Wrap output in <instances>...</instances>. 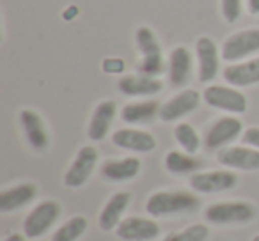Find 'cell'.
Returning a JSON list of instances; mask_svg holds the SVG:
<instances>
[{
    "label": "cell",
    "mask_w": 259,
    "mask_h": 241,
    "mask_svg": "<svg viewBox=\"0 0 259 241\" xmlns=\"http://www.w3.org/2000/svg\"><path fill=\"white\" fill-rule=\"evenodd\" d=\"M112 144L132 153H151L156 149V138L149 131L139 128H119L112 133Z\"/></svg>",
    "instance_id": "5bb4252c"
},
{
    "label": "cell",
    "mask_w": 259,
    "mask_h": 241,
    "mask_svg": "<svg viewBox=\"0 0 259 241\" xmlns=\"http://www.w3.org/2000/svg\"><path fill=\"white\" fill-rule=\"evenodd\" d=\"M132 204V194L128 191H115L105 202L103 209L98 215V225L103 232H112L117 229L119 223L124 220L126 209Z\"/></svg>",
    "instance_id": "9a60e30c"
},
{
    "label": "cell",
    "mask_w": 259,
    "mask_h": 241,
    "mask_svg": "<svg viewBox=\"0 0 259 241\" xmlns=\"http://www.w3.org/2000/svg\"><path fill=\"white\" fill-rule=\"evenodd\" d=\"M250 241H259V234H255V236L254 237H252V239Z\"/></svg>",
    "instance_id": "d6a6232c"
},
{
    "label": "cell",
    "mask_w": 259,
    "mask_h": 241,
    "mask_svg": "<svg viewBox=\"0 0 259 241\" xmlns=\"http://www.w3.org/2000/svg\"><path fill=\"white\" fill-rule=\"evenodd\" d=\"M243 131V123L236 115H224L209 124L204 137V144L209 151H220V149L233 144L238 137H241Z\"/></svg>",
    "instance_id": "ba28073f"
},
{
    "label": "cell",
    "mask_w": 259,
    "mask_h": 241,
    "mask_svg": "<svg viewBox=\"0 0 259 241\" xmlns=\"http://www.w3.org/2000/svg\"><path fill=\"white\" fill-rule=\"evenodd\" d=\"M217 162L229 170L252 172L259 170V151L248 146H227L217 151Z\"/></svg>",
    "instance_id": "7c38bea8"
},
{
    "label": "cell",
    "mask_w": 259,
    "mask_h": 241,
    "mask_svg": "<svg viewBox=\"0 0 259 241\" xmlns=\"http://www.w3.org/2000/svg\"><path fill=\"white\" fill-rule=\"evenodd\" d=\"M122 241H153L160 236V225L153 218L144 216H126L115 229Z\"/></svg>",
    "instance_id": "4fadbf2b"
},
{
    "label": "cell",
    "mask_w": 259,
    "mask_h": 241,
    "mask_svg": "<svg viewBox=\"0 0 259 241\" xmlns=\"http://www.w3.org/2000/svg\"><path fill=\"white\" fill-rule=\"evenodd\" d=\"M142 162L137 156H126V158L107 160L101 165V176L110 183H124L132 181L141 174Z\"/></svg>",
    "instance_id": "ffe728a7"
},
{
    "label": "cell",
    "mask_w": 259,
    "mask_h": 241,
    "mask_svg": "<svg viewBox=\"0 0 259 241\" xmlns=\"http://www.w3.org/2000/svg\"><path fill=\"white\" fill-rule=\"evenodd\" d=\"M61 216V204L57 201H43L30 209V213L23 220V234L29 239H41Z\"/></svg>",
    "instance_id": "8992f818"
},
{
    "label": "cell",
    "mask_w": 259,
    "mask_h": 241,
    "mask_svg": "<svg viewBox=\"0 0 259 241\" xmlns=\"http://www.w3.org/2000/svg\"><path fill=\"white\" fill-rule=\"evenodd\" d=\"M163 165H165L167 172L174 174V176H187V174L199 172L201 167V160L195 158V155H188L185 151H169L163 158Z\"/></svg>",
    "instance_id": "cb8c5ba5"
},
{
    "label": "cell",
    "mask_w": 259,
    "mask_h": 241,
    "mask_svg": "<svg viewBox=\"0 0 259 241\" xmlns=\"http://www.w3.org/2000/svg\"><path fill=\"white\" fill-rule=\"evenodd\" d=\"M98 160H100V153L94 146H82L73 158L71 165L66 170L64 186L71 188V190L82 188L93 176L94 169L98 165Z\"/></svg>",
    "instance_id": "52a82bcc"
},
{
    "label": "cell",
    "mask_w": 259,
    "mask_h": 241,
    "mask_svg": "<svg viewBox=\"0 0 259 241\" xmlns=\"http://www.w3.org/2000/svg\"><path fill=\"white\" fill-rule=\"evenodd\" d=\"M255 218L254 204L247 201H222L204 209V220L213 225H247Z\"/></svg>",
    "instance_id": "7a4b0ae2"
},
{
    "label": "cell",
    "mask_w": 259,
    "mask_h": 241,
    "mask_svg": "<svg viewBox=\"0 0 259 241\" xmlns=\"http://www.w3.org/2000/svg\"><path fill=\"white\" fill-rule=\"evenodd\" d=\"M247 9L252 16L259 15V0H247Z\"/></svg>",
    "instance_id": "4dcf8cb0"
},
{
    "label": "cell",
    "mask_w": 259,
    "mask_h": 241,
    "mask_svg": "<svg viewBox=\"0 0 259 241\" xmlns=\"http://www.w3.org/2000/svg\"><path fill=\"white\" fill-rule=\"evenodd\" d=\"M37 241H45V239H37Z\"/></svg>",
    "instance_id": "836d02e7"
},
{
    "label": "cell",
    "mask_w": 259,
    "mask_h": 241,
    "mask_svg": "<svg viewBox=\"0 0 259 241\" xmlns=\"http://www.w3.org/2000/svg\"><path fill=\"white\" fill-rule=\"evenodd\" d=\"M115 115H117V105L112 100H105L98 103L91 115L89 126H87V135L93 142H101L108 135L114 123Z\"/></svg>",
    "instance_id": "ac0fdd59"
},
{
    "label": "cell",
    "mask_w": 259,
    "mask_h": 241,
    "mask_svg": "<svg viewBox=\"0 0 259 241\" xmlns=\"http://www.w3.org/2000/svg\"><path fill=\"white\" fill-rule=\"evenodd\" d=\"M105 73H122L124 71V62L121 59H105L103 61Z\"/></svg>",
    "instance_id": "f546056e"
},
{
    "label": "cell",
    "mask_w": 259,
    "mask_h": 241,
    "mask_svg": "<svg viewBox=\"0 0 259 241\" xmlns=\"http://www.w3.org/2000/svg\"><path fill=\"white\" fill-rule=\"evenodd\" d=\"M224 80L227 85H233L236 89L240 87H252L259 83V57H252L247 61L234 62L224 69Z\"/></svg>",
    "instance_id": "d6986e66"
},
{
    "label": "cell",
    "mask_w": 259,
    "mask_h": 241,
    "mask_svg": "<svg viewBox=\"0 0 259 241\" xmlns=\"http://www.w3.org/2000/svg\"><path fill=\"white\" fill-rule=\"evenodd\" d=\"M195 59H197V76L202 83H209L217 78L220 69V50L217 43L208 36H201L195 43Z\"/></svg>",
    "instance_id": "8fae6325"
},
{
    "label": "cell",
    "mask_w": 259,
    "mask_h": 241,
    "mask_svg": "<svg viewBox=\"0 0 259 241\" xmlns=\"http://www.w3.org/2000/svg\"><path fill=\"white\" fill-rule=\"evenodd\" d=\"M220 11H222V18L227 23H236L241 18V0H220Z\"/></svg>",
    "instance_id": "83f0119b"
},
{
    "label": "cell",
    "mask_w": 259,
    "mask_h": 241,
    "mask_svg": "<svg viewBox=\"0 0 259 241\" xmlns=\"http://www.w3.org/2000/svg\"><path fill=\"white\" fill-rule=\"evenodd\" d=\"M4 241H27V236L25 234H20V232H13V234H9L8 237H6Z\"/></svg>",
    "instance_id": "1f68e13d"
},
{
    "label": "cell",
    "mask_w": 259,
    "mask_h": 241,
    "mask_svg": "<svg viewBox=\"0 0 259 241\" xmlns=\"http://www.w3.org/2000/svg\"><path fill=\"white\" fill-rule=\"evenodd\" d=\"M194 71V55L187 46H176L169 55V82L174 87H185Z\"/></svg>",
    "instance_id": "44dd1931"
},
{
    "label": "cell",
    "mask_w": 259,
    "mask_h": 241,
    "mask_svg": "<svg viewBox=\"0 0 259 241\" xmlns=\"http://www.w3.org/2000/svg\"><path fill=\"white\" fill-rule=\"evenodd\" d=\"M160 107L156 101L146 100V101H135V103H128L121 108L119 117L124 124H144L158 117Z\"/></svg>",
    "instance_id": "603a6c76"
},
{
    "label": "cell",
    "mask_w": 259,
    "mask_h": 241,
    "mask_svg": "<svg viewBox=\"0 0 259 241\" xmlns=\"http://www.w3.org/2000/svg\"><path fill=\"white\" fill-rule=\"evenodd\" d=\"M135 43H137V50L141 55L137 66L139 73L158 78L165 69V62H163L162 48H160L155 32L149 27H139L135 32Z\"/></svg>",
    "instance_id": "3957f363"
},
{
    "label": "cell",
    "mask_w": 259,
    "mask_h": 241,
    "mask_svg": "<svg viewBox=\"0 0 259 241\" xmlns=\"http://www.w3.org/2000/svg\"><path fill=\"white\" fill-rule=\"evenodd\" d=\"M119 92L130 98H144V96H155L162 92L163 82L156 76H148L137 73V75H122L117 82Z\"/></svg>",
    "instance_id": "e0dca14e"
},
{
    "label": "cell",
    "mask_w": 259,
    "mask_h": 241,
    "mask_svg": "<svg viewBox=\"0 0 259 241\" xmlns=\"http://www.w3.org/2000/svg\"><path fill=\"white\" fill-rule=\"evenodd\" d=\"M37 186L34 183H20L0 191V213H13L29 206L36 199Z\"/></svg>",
    "instance_id": "7402d4cb"
},
{
    "label": "cell",
    "mask_w": 259,
    "mask_h": 241,
    "mask_svg": "<svg viewBox=\"0 0 259 241\" xmlns=\"http://www.w3.org/2000/svg\"><path fill=\"white\" fill-rule=\"evenodd\" d=\"M174 140L181 148V151L188 153V155H195L201 149V137H199L197 130L188 123H178L172 130Z\"/></svg>",
    "instance_id": "484cf974"
},
{
    "label": "cell",
    "mask_w": 259,
    "mask_h": 241,
    "mask_svg": "<svg viewBox=\"0 0 259 241\" xmlns=\"http://www.w3.org/2000/svg\"><path fill=\"white\" fill-rule=\"evenodd\" d=\"M202 94H199V90L195 89H183L178 94H174L172 98L162 103L160 107L158 119L162 123H176L181 121L183 117L190 115L192 112H195L201 105Z\"/></svg>",
    "instance_id": "9c48e42d"
},
{
    "label": "cell",
    "mask_w": 259,
    "mask_h": 241,
    "mask_svg": "<svg viewBox=\"0 0 259 241\" xmlns=\"http://www.w3.org/2000/svg\"><path fill=\"white\" fill-rule=\"evenodd\" d=\"M201 206L197 195L183 190H160L155 191L146 201V211L151 218L192 213Z\"/></svg>",
    "instance_id": "6da1fadb"
},
{
    "label": "cell",
    "mask_w": 259,
    "mask_h": 241,
    "mask_svg": "<svg viewBox=\"0 0 259 241\" xmlns=\"http://www.w3.org/2000/svg\"><path fill=\"white\" fill-rule=\"evenodd\" d=\"M87 227H89V222L85 216L75 215L69 220H66L61 227H57V230L52 234L50 241H78L85 234Z\"/></svg>",
    "instance_id": "d4e9b609"
},
{
    "label": "cell",
    "mask_w": 259,
    "mask_h": 241,
    "mask_svg": "<svg viewBox=\"0 0 259 241\" xmlns=\"http://www.w3.org/2000/svg\"><path fill=\"white\" fill-rule=\"evenodd\" d=\"M20 124H22L23 135H25L27 142L32 149L36 151H45L50 144V137H48L45 121L36 110L32 108H23L20 112Z\"/></svg>",
    "instance_id": "2e32d148"
},
{
    "label": "cell",
    "mask_w": 259,
    "mask_h": 241,
    "mask_svg": "<svg viewBox=\"0 0 259 241\" xmlns=\"http://www.w3.org/2000/svg\"><path fill=\"white\" fill-rule=\"evenodd\" d=\"M238 183V176L229 169H217L195 172L190 176V188L195 194H220L233 190Z\"/></svg>",
    "instance_id": "30bf717a"
},
{
    "label": "cell",
    "mask_w": 259,
    "mask_h": 241,
    "mask_svg": "<svg viewBox=\"0 0 259 241\" xmlns=\"http://www.w3.org/2000/svg\"><path fill=\"white\" fill-rule=\"evenodd\" d=\"M241 142L248 148H254L259 151V126H250L243 131L241 135Z\"/></svg>",
    "instance_id": "f1b7e54d"
},
{
    "label": "cell",
    "mask_w": 259,
    "mask_h": 241,
    "mask_svg": "<svg viewBox=\"0 0 259 241\" xmlns=\"http://www.w3.org/2000/svg\"><path fill=\"white\" fill-rule=\"evenodd\" d=\"M209 236V227L204 223H194L180 232L169 234L163 241H206Z\"/></svg>",
    "instance_id": "4316f807"
},
{
    "label": "cell",
    "mask_w": 259,
    "mask_h": 241,
    "mask_svg": "<svg viewBox=\"0 0 259 241\" xmlns=\"http://www.w3.org/2000/svg\"><path fill=\"white\" fill-rule=\"evenodd\" d=\"M257 52H259V29H255V27L231 34L229 37L224 39L222 46H220L222 61L229 62V64L247 61V59H250Z\"/></svg>",
    "instance_id": "5b68a950"
},
{
    "label": "cell",
    "mask_w": 259,
    "mask_h": 241,
    "mask_svg": "<svg viewBox=\"0 0 259 241\" xmlns=\"http://www.w3.org/2000/svg\"><path fill=\"white\" fill-rule=\"evenodd\" d=\"M202 101L215 110L226 112L229 115L245 114L248 107L247 96L240 89L233 85H220V83H209L202 90Z\"/></svg>",
    "instance_id": "277c9868"
}]
</instances>
